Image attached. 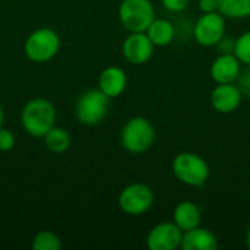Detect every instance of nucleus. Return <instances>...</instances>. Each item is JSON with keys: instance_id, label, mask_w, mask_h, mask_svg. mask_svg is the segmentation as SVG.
I'll return each mask as SVG.
<instances>
[{"instance_id": "obj_16", "label": "nucleus", "mask_w": 250, "mask_h": 250, "mask_svg": "<svg viewBox=\"0 0 250 250\" xmlns=\"http://www.w3.org/2000/svg\"><path fill=\"white\" fill-rule=\"evenodd\" d=\"M145 32L149 37V40L152 41V44L157 45V47L168 45L176 37L174 25L168 19H163V18L154 19Z\"/></svg>"}, {"instance_id": "obj_5", "label": "nucleus", "mask_w": 250, "mask_h": 250, "mask_svg": "<svg viewBox=\"0 0 250 250\" xmlns=\"http://www.w3.org/2000/svg\"><path fill=\"white\" fill-rule=\"evenodd\" d=\"M60 48V38L51 28H40L25 41V54L34 63L50 62Z\"/></svg>"}, {"instance_id": "obj_10", "label": "nucleus", "mask_w": 250, "mask_h": 250, "mask_svg": "<svg viewBox=\"0 0 250 250\" xmlns=\"http://www.w3.org/2000/svg\"><path fill=\"white\" fill-rule=\"evenodd\" d=\"M154 44L146 32H130L123 41L122 51L125 59L132 64L146 63L154 53Z\"/></svg>"}, {"instance_id": "obj_12", "label": "nucleus", "mask_w": 250, "mask_h": 250, "mask_svg": "<svg viewBox=\"0 0 250 250\" xmlns=\"http://www.w3.org/2000/svg\"><path fill=\"white\" fill-rule=\"evenodd\" d=\"M240 60L234 56V53L230 54H220L211 64L209 73L214 82L217 83H234L242 72Z\"/></svg>"}, {"instance_id": "obj_19", "label": "nucleus", "mask_w": 250, "mask_h": 250, "mask_svg": "<svg viewBox=\"0 0 250 250\" xmlns=\"http://www.w3.org/2000/svg\"><path fill=\"white\" fill-rule=\"evenodd\" d=\"M34 250H60L62 242L53 231H40L32 240Z\"/></svg>"}, {"instance_id": "obj_15", "label": "nucleus", "mask_w": 250, "mask_h": 250, "mask_svg": "<svg viewBox=\"0 0 250 250\" xmlns=\"http://www.w3.org/2000/svg\"><path fill=\"white\" fill-rule=\"evenodd\" d=\"M173 220L180 227V230L185 233V231H189V230L201 226L202 212L196 204H193L190 201H183L176 205L174 212H173Z\"/></svg>"}, {"instance_id": "obj_21", "label": "nucleus", "mask_w": 250, "mask_h": 250, "mask_svg": "<svg viewBox=\"0 0 250 250\" xmlns=\"http://www.w3.org/2000/svg\"><path fill=\"white\" fill-rule=\"evenodd\" d=\"M236 85H237V88H239V91L242 92L243 97L250 98V67L240 72Z\"/></svg>"}, {"instance_id": "obj_18", "label": "nucleus", "mask_w": 250, "mask_h": 250, "mask_svg": "<svg viewBox=\"0 0 250 250\" xmlns=\"http://www.w3.org/2000/svg\"><path fill=\"white\" fill-rule=\"evenodd\" d=\"M218 12L229 19L249 18L250 0H218Z\"/></svg>"}, {"instance_id": "obj_27", "label": "nucleus", "mask_w": 250, "mask_h": 250, "mask_svg": "<svg viewBox=\"0 0 250 250\" xmlns=\"http://www.w3.org/2000/svg\"><path fill=\"white\" fill-rule=\"evenodd\" d=\"M246 245H248V248L250 249V227L249 230H248V233H246Z\"/></svg>"}, {"instance_id": "obj_14", "label": "nucleus", "mask_w": 250, "mask_h": 250, "mask_svg": "<svg viewBox=\"0 0 250 250\" xmlns=\"http://www.w3.org/2000/svg\"><path fill=\"white\" fill-rule=\"evenodd\" d=\"M180 248L183 250H215L218 248V240L211 230L199 226L183 233Z\"/></svg>"}, {"instance_id": "obj_8", "label": "nucleus", "mask_w": 250, "mask_h": 250, "mask_svg": "<svg viewBox=\"0 0 250 250\" xmlns=\"http://www.w3.org/2000/svg\"><path fill=\"white\" fill-rule=\"evenodd\" d=\"M224 35L226 18L220 12L202 13L193 26V37L204 47H215Z\"/></svg>"}, {"instance_id": "obj_9", "label": "nucleus", "mask_w": 250, "mask_h": 250, "mask_svg": "<svg viewBox=\"0 0 250 250\" xmlns=\"http://www.w3.org/2000/svg\"><path fill=\"white\" fill-rule=\"evenodd\" d=\"M183 231L173 223H160L148 233L146 246L149 250H176L182 246Z\"/></svg>"}, {"instance_id": "obj_17", "label": "nucleus", "mask_w": 250, "mask_h": 250, "mask_svg": "<svg viewBox=\"0 0 250 250\" xmlns=\"http://www.w3.org/2000/svg\"><path fill=\"white\" fill-rule=\"evenodd\" d=\"M44 141H45V146L54 154L66 152L70 146V142H72L69 132L63 127H56V126H53L45 133Z\"/></svg>"}, {"instance_id": "obj_6", "label": "nucleus", "mask_w": 250, "mask_h": 250, "mask_svg": "<svg viewBox=\"0 0 250 250\" xmlns=\"http://www.w3.org/2000/svg\"><path fill=\"white\" fill-rule=\"evenodd\" d=\"M119 19L129 32H145L155 19V10L149 0H123Z\"/></svg>"}, {"instance_id": "obj_11", "label": "nucleus", "mask_w": 250, "mask_h": 250, "mask_svg": "<svg viewBox=\"0 0 250 250\" xmlns=\"http://www.w3.org/2000/svg\"><path fill=\"white\" fill-rule=\"evenodd\" d=\"M242 92L234 83H217L211 92L212 107L223 114H230L236 111L242 103Z\"/></svg>"}, {"instance_id": "obj_23", "label": "nucleus", "mask_w": 250, "mask_h": 250, "mask_svg": "<svg viewBox=\"0 0 250 250\" xmlns=\"http://www.w3.org/2000/svg\"><path fill=\"white\" fill-rule=\"evenodd\" d=\"M161 4L164 6L166 10L179 13L188 9V6L190 4V0H161Z\"/></svg>"}, {"instance_id": "obj_3", "label": "nucleus", "mask_w": 250, "mask_h": 250, "mask_svg": "<svg viewBox=\"0 0 250 250\" xmlns=\"http://www.w3.org/2000/svg\"><path fill=\"white\" fill-rule=\"evenodd\" d=\"M171 168L179 182L192 188L204 186L209 177V167L207 161L195 152L177 154L173 160Z\"/></svg>"}, {"instance_id": "obj_26", "label": "nucleus", "mask_w": 250, "mask_h": 250, "mask_svg": "<svg viewBox=\"0 0 250 250\" xmlns=\"http://www.w3.org/2000/svg\"><path fill=\"white\" fill-rule=\"evenodd\" d=\"M3 122H4V113H3L1 105H0V129L3 127Z\"/></svg>"}, {"instance_id": "obj_1", "label": "nucleus", "mask_w": 250, "mask_h": 250, "mask_svg": "<svg viewBox=\"0 0 250 250\" xmlns=\"http://www.w3.org/2000/svg\"><path fill=\"white\" fill-rule=\"evenodd\" d=\"M56 108L45 98H34L25 104L21 113V125L23 130L34 138H44L54 126Z\"/></svg>"}, {"instance_id": "obj_4", "label": "nucleus", "mask_w": 250, "mask_h": 250, "mask_svg": "<svg viewBox=\"0 0 250 250\" xmlns=\"http://www.w3.org/2000/svg\"><path fill=\"white\" fill-rule=\"evenodd\" d=\"M110 98L98 88L83 92L75 107L76 119L85 126H95L104 120L108 113Z\"/></svg>"}, {"instance_id": "obj_24", "label": "nucleus", "mask_w": 250, "mask_h": 250, "mask_svg": "<svg viewBox=\"0 0 250 250\" xmlns=\"http://www.w3.org/2000/svg\"><path fill=\"white\" fill-rule=\"evenodd\" d=\"M220 51V54H230V53H234V47H236V38L233 37H223L218 44L215 45Z\"/></svg>"}, {"instance_id": "obj_13", "label": "nucleus", "mask_w": 250, "mask_h": 250, "mask_svg": "<svg viewBox=\"0 0 250 250\" xmlns=\"http://www.w3.org/2000/svg\"><path fill=\"white\" fill-rule=\"evenodd\" d=\"M126 85H127V76L125 70L117 66L105 67L98 79V88L108 98H116L122 95L126 89Z\"/></svg>"}, {"instance_id": "obj_20", "label": "nucleus", "mask_w": 250, "mask_h": 250, "mask_svg": "<svg viewBox=\"0 0 250 250\" xmlns=\"http://www.w3.org/2000/svg\"><path fill=\"white\" fill-rule=\"evenodd\" d=\"M234 56L240 60V63L250 66V31L236 38Z\"/></svg>"}, {"instance_id": "obj_2", "label": "nucleus", "mask_w": 250, "mask_h": 250, "mask_svg": "<svg viewBox=\"0 0 250 250\" xmlns=\"http://www.w3.org/2000/svg\"><path fill=\"white\" fill-rule=\"evenodd\" d=\"M157 133L152 123L145 117H132L122 129L120 141L126 151L132 154H141L148 151L155 142Z\"/></svg>"}, {"instance_id": "obj_22", "label": "nucleus", "mask_w": 250, "mask_h": 250, "mask_svg": "<svg viewBox=\"0 0 250 250\" xmlns=\"http://www.w3.org/2000/svg\"><path fill=\"white\" fill-rule=\"evenodd\" d=\"M15 146V136L7 129H0V151L7 152Z\"/></svg>"}, {"instance_id": "obj_7", "label": "nucleus", "mask_w": 250, "mask_h": 250, "mask_svg": "<svg viewBox=\"0 0 250 250\" xmlns=\"http://www.w3.org/2000/svg\"><path fill=\"white\" fill-rule=\"evenodd\" d=\"M154 204V192L144 183H132L126 186L120 196L119 205L127 215H142Z\"/></svg>"}, {"instance_id": "obj_25", "label": "nucleus", "mask_w": 250, "mask_h": 250, "mask_svg": "<svg viewBox=\"0 0 250 250\" xmlns=\"http://www.w3.org/2000/svg\"><path fill=\"white\" fill-rule=\"evenodd\" d=\"M198 7L202 13L218 12V0H199Z\"/></svg>"}]
</instances>
